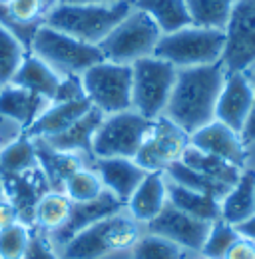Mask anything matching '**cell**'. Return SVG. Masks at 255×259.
Returning a JSON list of instances; mask_svg holds the SVG:
<instances>
[{"label": "cell", "mask_w": 255, "mask_h": 259, "mask_svg": "<svg viewBox=\"0 0 255 259\" xmlns=\"http://www.w3.org/2000/svg\"><path fill=\"white\" fill-rule=\"evenodd\" d=\"M225 68L222 62L178 70L176 84L163 116L186 134H193L216 120Z\"/></svg>", "instance_id": "1"}, {"label": "cell", "mask_w": 255, "mask_h": 259, "mask_svg": "<svg viewBox=\"0 0 255 259\" xmlns=\"http://www.w3.org/2000/svg\"><path fill=\"white\" fill-rule=\"evenodd\" d=\"M146 227L126 209L96 222L56 247L62 259H130V251Z\"/></svg>", "instance_id": "2"}, {"label": "cell", "mask_w": 255, "mask_h": 259, "mask_svg": "<svg viewBox=\"0 0 255 259\" xmlns=\"http://www.w3.org/2000/svg\"><path fill=\"white\" fill-rule=\"evenodd\" d=\"M130 10L132 0H120L114 4H58L44 18V24L98 46Z\"/></svg>", "instance_id": "3"}, {"label": "cell", "mask_w": 255, "mask_h": 259, "mask_svg": "<svg viewBox=\"0 0 255 259\" xmlns=\"http://www.w3.org/2000/svg\"><path fill=\"white\" fill-rule=\"evenodd\" d=\"M28 52L46 62L60 78L82 76L88 68L104 60V54L98 46L72 38L48 24H42L36 30Z\"/></svg>", "instance_id": "4"}, {"label": "cell", "mask_w": 255, "mask_h": 259, "mask_svg": "<svg viewBox=\"0 0 255 259\" xmlns=\"http://www.w3.org/2000/svg\"><path fill=\"white\" fill-rule=\"evenodd\" d=\"M223 50L225 32L188 24L176 32L161 34L154 56L182 70L222 62Z\"/></svg>", "instance_id": "5"}, {"label": "cell", "mask_w": 255, "mask_h": 259, "mask_svg": "<svg viewBox=\"0 0 255 259\" xmlns=\"http://www.w3.org/2000/svg\"><path fill=\"white\" fill-rule=\"evenodd\" d=\"M159 38L161 30L158 24L146 12L132 6V10L98 44V48L104 54V60L132 66L142 58L154 56Z\"/></svg>", "instance_id": "6"}, {"label": "cell", "mask_w": 255, "mask_h": 259, "mask_svg": "<svg viewBox=\"0 0 255 259\" xmlns=\"http://www.w3.org/2000/svg\"><path fill=\"white\" fill-rule=\"evenodd\" d=\"M178 68L158 56H148L132 64V110L146 120L163 116L169 102Z\"/></svg>", "instance_id": "7"}, {"label": "cell", "mask_w": 255, "mask_h": 259, "mask_svg": "<svg viewBox=\"0 0 255 259\" xmlns=\"http://www.w3.org/2000/svg\"><path fill=\"white\" fill-rule=\"evenodd\" d=\"M80 78L92 108L104 116L132 110V66L102 60Z\"/></svg>", "instance_id": "8"}, {"label": "cell", "mask_w": 255, "mask_h": 259, "mask_svg": "<svg viewBox=\"0 0 255 259\" xmlns=\"http://www.w3.org/2000/svg\"><path fill=\"white\" fill-rule=\"evenodd\" d=\"M152 120L134 110L104 116L92 138L94 158H130L134 160Z\"/></svg>", "instance_id": "9"}, {"label": "cell", "mask_w": 255, "mask_h": 259, "mask_svg": "<svg viewBox=\"0 0 255 259\" xmlns=\"http://www.w3.org/2000/svg\"><path fill=\"white\" fill-rule=\"evenodd\" d=\"M188 146L190 134H186L165 116H159L150 122V128L134 160L146 171L165 174L174 163L182 162Z\"/></svg>", "instance_id": "10"}, {"label": "cell", "mask_w": 255, "mask_h": 259, "mask_svg": "<svg viewBox=\"0 0 255 259\" xmlns=\"http://www.w3.org/2000/svg\"><path fill=\"white\" fill-rule=\"evenodd\" d=\"M222 64L227 72H243L255 64V0H237L227 28Z\"/></svg>", "instance_id": "11"}, {"label": "cell", "mask_w": 255, "mask_h": 259, "mask_svg": "<svg viewBox=\"0 0 255 259\" xmlns=\"http://www.w3.org/2000/svg\"><path fill=\"white\" fill-rule=\"evenodd\" d=\"M144 227L150 233H156V235L174 241L176 245H180L184 251H188L191 255H199L211 224L191 218L167 201L158 215Z\"/></svg>", "instance_id": "12"}, {"label": "cell", "mask_w": 255, "mask_h": 259, "mask_svg": "<svg viewBox=\"0 0 255 259\" xmlns=\"http://www.w3.org/2000/svg\"><path fill=\"white\" fill-rule=\"evenodd\" d=\"M253 98L255 84L249 70H243V72L225 70L222 92L216 106V120L235 132H241L247 120V114L253 106Z\"/></svg>", "instance_id": "13"}, {"label": "cell", "mask_w": 255, "mask_h": 259, "mask_svg": "<svg viewBox=\"0 0 255 259\" xmlns=\"http://www.w3.org/2000/svg\"><path fill=\"white\" fill-rule=\"evenodd\" d=\"M58 4V0H12L6 6L0 4V24L30 48L36 30Z\"/></svg>", "instance_id": "14"}, {"label": "cell", "mask_w": 255, "mask_h": 259, "mask_svg": "<svg viewBox=\"0 0 255 259\" xmlns=\"http://www.w3.org/2000/svg\"><path fill=\"white\" fill-rule=\"evenodd\" d=\"M190 146L237 167H245V148L241 144L239 132L231 130L218 120L193 132L190 136Z\"/></svg>", "instance_id": "15"}, {"label": "cell", "mask_w": 255, "mask_h": 259, "mask_svg": "<svg viewBox=\"0 0 255 259\" xmlns=\"http://www.w3.org/2000/svg\"><path fill=\"white\" fill-rule=\"evenodd\" d=\"M120 209H124V203H122L114 194H110V192L106 190V192L100 195L98 199H94V201L72 203L70 218H68V222L64 224L62 229H58L56 233L46 235V237H48V241H50V243L54 245V249H56V247L64 245L66 241H70V239H72L76 233H80L82 229H86L88 226H92V224L104 220V218H108V215H112V213H116V211H120Z\"/></svg>", "instance_id": "16"}, {"label": "cell", "mask_w": 255, "mask_h": 259, "mask_svg": "<svg viewBox=\"0 0 255 259\" xmlns=\"http://www.w3.org/2000/svg\"><path fill=\"white\" fill-rule=\"evenodd\" d=\"M104 182V188L126 203L140 182L146 178V169L130 158H94L90 163Z\"/></svg>", "instance_id": "17"}, {"label": "cell", "mask_w": 255, "mask_h": 259, "mask_svg": "<svg viewBox=\"0 0 255 259\" xmlns=\"http://www.w3.org/2000/svg\"><path fill=\"white\" fill-rule=\"evenodd\" d=\"M167 203V180L165 174L159 171H148L146 178L140 182V186L130 195L124 209L142 226L150 224L163 205Z\"/></svg>", "instance_id": "18"}, {"label": "cell", "mask_w": 255, "mask_h": 259, "mask_svg": "<svg viewBox=\"0 0 255 259\" xmlns=\"http://www.w3.org/2000/svg\"><path fill=\"white\" fill-rule=\"evenodd\" d=\"M90 110H92V104L88 98H80L72 102H52L24 134L30 138H40V140L52 138L64 130H68Z\"/></svg>", "instance_id": "19"}, {"label": "cell", "mask_w": 255, "mask_h": 259, "mask_svg": "<svg viewBox=\"0 0 255 259\" xmlns=\"http://www.w3.org/2000/svg\"><path fill=\"white\" fill-rule=\"evenodd\" d=\"M104 114L92 108L88 114H84L78 122H74L68 130H64L60 134L52 136V138H44L42 142H46L48 146H52L54 150L68 152V154H76L86 158L88 162H94V154H92V138H94L96 130L100 126ZM40 140V138H36Z\"/></svg>", "instance_id": "20"}, {"label": "cell", "mask_w": 255, "mask_h": 259, "mask_svg": "<svg viewBox=\"0 0 255 259\" xmlns=\"http://www.w3.org/2000/svg\"><path fill=\"white\" fill-rule=\"evenodd\" d=\"M52 104V100L38 96L14 84L0 86V114L18 122L24 132L40 118V114Z\"/></svg>", "instance_id": "21"}, {"label": "cell", "mask_w": 255, "mask_h": 259, "mask_svg": "<svg viewBox=\"0 0 255 259\" xmlns=\"http://www.w3.org/2000/svg\"><path fill=\"white\" fill-rule=\"evenodd\" d=\"M222 220L237 226L247 218L255 215V169L243 167L239 180L229 188L220 201Z\"/></svg>", "instance_id": "22"}, {"label": "cell", "mask_w": 255, "mask_h": 259, "mask_svg": "<svg viewBox=\"0 0 255 259\" xmlns=\"http://www.w3.org/2000/svg\"><path fill=\"white\" fill-rule=\"evenodd\" d=\"M32 140H34V146H36L40 169H42V174H44V178H46L50 190H60V192H62L64 182L68 180L70 174H74L76 169H80V167L92 163V162H88L86 158H82V156L54 150L52 146H48V144L42 142V140H36V138H32Z\"/></svg>", "instance_id": "23"}, {"label": "cell", "mask_w": 255, "mask_h": 259, "mask_svg": "<svg viewBox=\"0 0 255 259\" xmlns=\"http://www.w3.org/2000/svg\"><path fill=\"white\" fill-rule=\"evenodd\" d=\"M18 88H24L28 92H34L38 96H44L48 100H52L58 84H60V76L46 64L42 62L38 56H34L32 52H28L22 60V64L18 66L16 74L12 76V82Z\"/></svg>", "instance_id": "24"}, {"label": "cell", "mask_w": 255, "mask_h": 259, "mask_svg": "<svg viewBox=\"0 0 255 259\" xmlns=\"http://www.w3.org/2000/svg\"><path fill=\"white\" fill-rule=\"evenodd\" d=\"M70 211H72V201L68 199V195L60 190H48L38 197L34 205L32 229L44 235H52L64 227L70 218Z\"/></svg>", "instance_id": "25"}, {"label": "cell", "mask_w": 255, "mask_h": 259, "mask_svg": "<svg viewBox=\"0 0 255 259\" xmlns=\"http://www.w3.org/2000/svg\"><path fill=\"white\" fill-rule=\"evenodd\" d=\"M167 201L174 207L182 209L184 213H188L191 218H197L201 222L214 224V222L222 220L220 201L216 197L201 194V192H193L190 188H184L172 180H167Z\"/></svg>", "instance_id": "26"}, {"label": "cell", "mask_w": 255, "mask_h": 259, "mask_svg": "<svg viewBox=\"0 0 255 259\" xmlns=\"http://www.w3.org/2000/svg\"><path fill=\"white\" fill-rule=\"evenodd\" d=\"M132 6L146 12L161 30V34L176 32L191 24L186 0H132Z\"/></svg>", "instance_id": "27"}, {"label": "cell", "mask_w": 255, "mask_h": 259, "mask_svg": "<svg viewBox=\"0 0 255 259\" xmlns=\"http://www.w3.org/2000/svg\"><path fill=\"white\" fill-rule=\"evenodd\" d=\"M38 167V154L30 136L22 134L18 140L0 148V176H22Z\"/></svg>", "instance_id": "28"}, {"label": "cell", "mask_w": 255, "mask_h": 259, "mask_svg": "<svg viewBox=\"0 0 255 259\" xmlns=\"http://www.w3.org/2000/svg\"><path fill=\"white\" fill-rule=\"evenodd\" d=\"M182 163H186L188 167L207 176L214 182H220L227 188H231L239 180L241 169H243V167H237V165L225 162V160H220L216 156H209V154H205L193 146H188V150L184 152Z\"/></svg>", "instance_id": "29"}, {"label": "cell", "mask_w": 255, "mask_h": 259, "mask_svg": "<svg viewBox=\"0 0 255 259\" xmlns=\"http://www.w3.org/2000/svg\"><path fill=\"white\" fill-rule=\"evenodd\" d=\"M237 0H186L190 22L199 28L225 32Z\"/></svg>", "instance_id": "30"}, {"label": "cell", "mask_w": 255, "mask_h": 259, "mask_svg": "<svg viewBox=\"0 0 255 259\" xmlns=\"http://www.w3.org/2000/svg\"><path fill=\"white\" fill-rule=\"evenodd\" d=\"M62 192L68 195V199L72 203H86V201L98 199L106 192V188H104V182L94 167L84 165V167H80L68 176V180L62 186Z\"/></svg>", "instance_id": "31"}, {"label": "cell", "mask_w": 255, "mask_h": 259, "mask_svg": "<svg viewBox=\"0 0 255 259\" xmlns=\"http://www.w3.org/2000/svg\"><path fill=\"white\" fill-rule=\"evenodd\" d=\"M191 253L184 251L174 241L144 231L130 251V259H190Z\"/></svg>", "instance_id": "32"}, {"label": "cell", "mask_w": 255, "mask_h": 259, "mask_svg": "<svg viewBox=\"0 0 255 259\" xmlns=\"http://www.w3.org/2000/svg\"><path fill=\"white\" fill-rule=\"evenodd\" d=\"M165 178L172 180V182H176V184H180V186H184V188H190L193 192H201V194L211 195V197H216L218 201H222L223 195L229 192L227 186L209 180L207 176H203V174L191 169V167H188L186 163H182V162L174 163V165L165 171Z\"/></svg>", "instance_id": "33"}, {"label": "cell", "mask_w": 255, "mask_h": 259, "mask_svg": "<svg viewBox=\"0 0 255 259\" xmlns=\"http://www.w3.org/2000/svg\"><path fill=\"white\" fill-rule=\"evenodd\" d=\"M26 54H28V48L0 24V86H6L12 82V76L16 74Z\"/></svg>", "instance_id": "34"}, {"label": "cell", "mask_w": 255, "mask_h": 259, "mask_svg": "<svg viewBox=\"0 0 255 259\" xmlns=\"http://www.w3.org/2000/svg\"><path fill=\"white\" fill-rule=\"evenodd\" d=\"M241 235L237 233L235 226L223 222V220H218L214 222L209 231H207V237L201 245V251L199 255L205 259H223V255L227 253V249L239 239Z\"/></svg>", "instance_id": "35"}, {"label": "cell", "mask_w": 255, "mask_h": 259, "mask_svg": "<svg viewBox=\"0 0 255 259\" xmlns=\"http://www.w3.org/2000/svg\"><path fill=\"white\" fill-rule=\"evenodd\" d=\"M34 229L22 222L0 229V259H24Z\"/></svg>", "instance_id": "36"}, {"label": "cell", "mask_w": 255, "mask_h": 259, "mask_svg": "<svg viewBox=\"0 0 255 259\" xmlns=\"http://www.w3.org/2000/svg\"><path fill=\"white\" fill-rule=\"evenodd\" d=\"M249 74L253 78L255 84V72L249 68ZM239 138H241V144L245 148V167H251L255 169V98H253V106L247 114V120L243 124V128L239 132Z\"/></svg>", "instance_id": "37"}, {"label": "cell", "mask_w": 255, "mask_h": 259, "mask_svg": "<svg viewBox=\"0 0 255 259\" xmlns=\"http://www.w3.org/2000/svg\"><path fill=\"white\" fill-rule=\"evenodd\" d=\"M80 98H86L82 78L80 76H62L52 102H72V100H80Z\"/></svg>", "instance_id": "38"}, {"label": "cell", "mask_w": 255, "mask_h": 259, "mask_svg": "<svg viewBox=\"0 0 255 259\" xmlns=\"http://www.w3.org/2000/svg\"><path fill=\"white\" fill-rule=\"evenodd\" d=\"M24 259H62L58 255V251L54 249V245L48 241V237L40 231L34 229L30 239V245H28V251Z\"/></svg>", "instance_id": "39"}, {"label": "cell", "mask_w": 255, "mask_h": 259, "mask_svg": "<svg viewBox=\"0 0 255 259\" xmlns=\"http://www.w3.org/2000/svg\"><path fill=\"white\" fill-rule=\"evenodd\" d=\"M22 134H24V128L18 122H14L12 118L0 114V148H4L10 142L18 140Z\"/></svg>", "instance_id": "40"}, {"label": "cell", "mask_w": 255, "mask_h": 259, "mask_svg": "<svg viewBox=\"0 0 255 259\" xmlns=\"http://www.w3.org/2000/svg\"><path fill=\"white\" fill-rule=\"evenodd\" d=\"M223 259H255V243L245 239V237H239L229 249L227 253L223 255Z\"/></svg>", "instance_id": "41"}, {"label": "cell", "mask_w": 255, "mask_h": 259, "mask_svg": "<svg viewBox=\"0 0 255 259\" xmlns=\"http://www.w3.org/2000/svg\"><path fill=\"white\" fill-rule=\"evenodd\" d=\"M20 222V213H18V207L4 195L0 199V229L12 226V224H18Z\"/></svg>", "instance_id": "42"}, {"label": "cell", "mask_w": 255, "mask_h": 259, "mask_svg": "<svg viewBox=\"0 0 255 259\" xmlns=\"http://www.w3.org/2000/svg\"><path fill=\"white\" fill-rule=\"evenodd\" d=\"M235 229H237V233H239L241 237H245V239H249V241L255 243V215L247 218V220L241 222V224H237Z\"/></svg>", "instance_id": "43"}, {"label": "cell", "mask_w": 255, "mask_h": 259, "mask_svg": "<svg viewBox=\"0 0 255 259\" xmlns=\"http://www.w3.org/2000/svg\"><path fill=\"white\" fill-rule=\"evenodd\" d=\"M60 4H114L120 0H58Z\"/></svg>", "instance_id": "44"}, {"label": "cell", "mask_w": 255, "mask_h": 259, "mask_svg": "<svg viewBox=\"0 0 255 259\" xmlns=\"http://www.w3.org/2000/svg\"><path fill=\"white\" fill-rule=\"evenodd\" d=\"M6 195V192H4V182H2V176H0V199Z\"/></svg>", "instance_id": "45"}, {"label": "cell", "mask_w": 255, "mask_h": 259, "mask_svg": "<svg viewBox=\"0 0 255 259\" xmlns=\"http://www.w3.org/2000/svg\"><path fill=\"white\" fill-rule=\"evenodd\" d=\"M10 2H12V0H0V4H4V6H6V4H10Z\"/></svg>", "instance_id": "46"}, {"label": "cell", "mask_w": 255, "mask_h": 259, "mask_svg": "<svg viewBox=\"0 0 255 259\" xmlns=\"http://www.w3.org/2000/svg\"><path fill=\"white\" fill-rule=\"evenodd\" d=\"M251 70H253V72H255V64H253V66H251Z\"/></svg>", "instance_id": "47"}]
</instances>
